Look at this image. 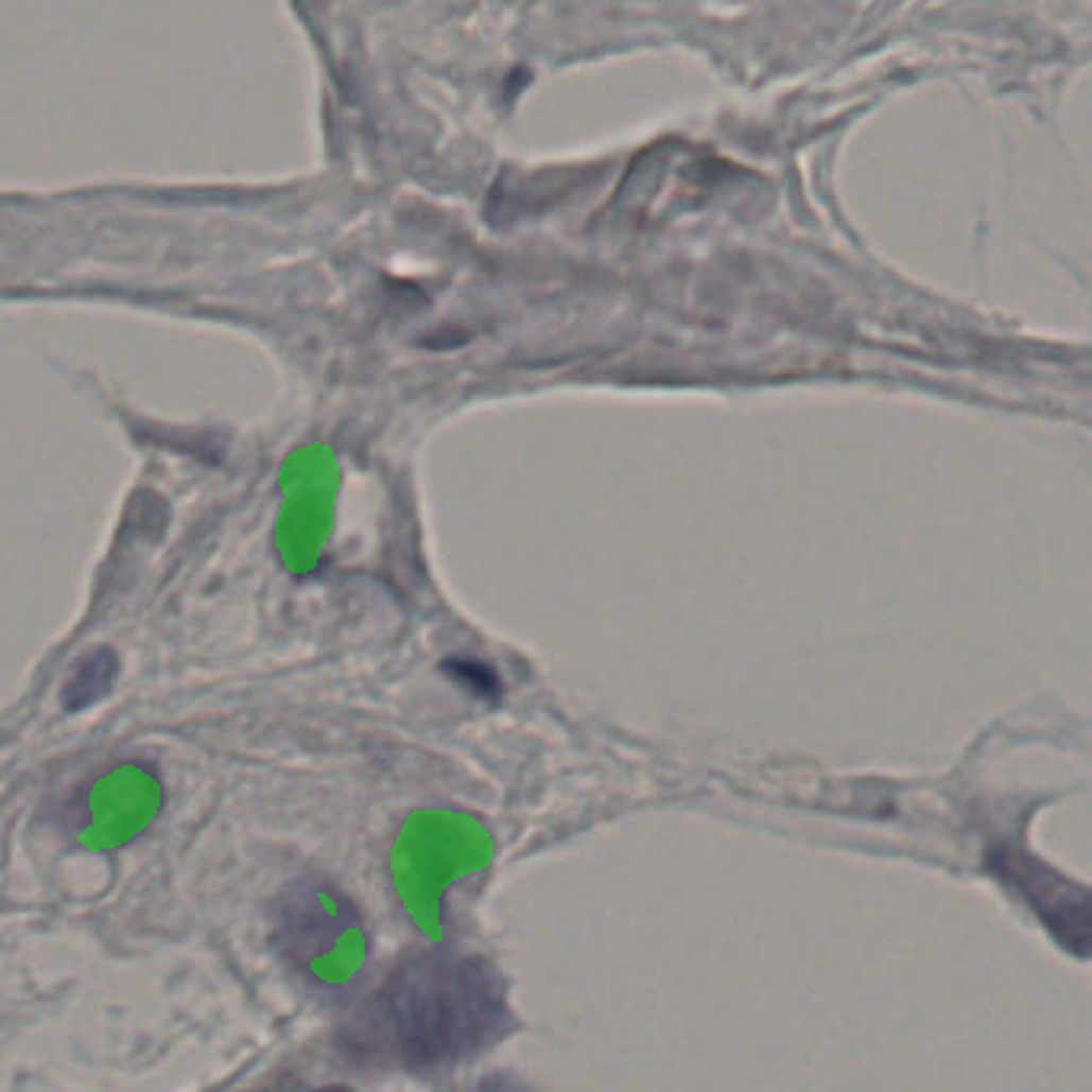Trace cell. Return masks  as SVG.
<instances>
[{
    "label": "cell",
    "instance_id": "3",
    "mask_svg": "<svg viewBox=\"0 0 1092 1092\" xmlns=\"http://www.w3.org/2000/svg\"><path fill=\"white\" fill-rule=\"evenodd\" d=\"M112 673H116V660H112L109 651L87 654V657L77 663V673L68 679V689H65L68 708H87L93 698H100V695L109 689Z\"/></svg>",
    "mask_w": 1092,
    "mask_h": 1092
},
{
    "label": "cell",
    "instance_id": "1",
    "mask_svg": "<svg viewBox=\"0 0 1092 1092\" xmlns=\"http://www.w3.org/2000/svg\"><path fill=\"white\" fill-rule=\"evenodd\" d=\"M506 1016L503 984L484 961L420 955L379 990L366 1038L408 1070H439L493 1044Z\"/></svg>",
    "mask_w": 1092,
    "mask_h": 1092
},
{
    "label": "cell",
    "instance_id": "2",
    "mask_svg": "<svg viewBox=\"0 0 1092 1092\" xmlns=\"http://www.w3.org/2000/svg\"><path fill=\"white\" fill-rule=\"evenodd\" d=\"M993 868L1000 874H1012V881L1019 884L1025 900H1032V906L1038 909V917L1051 920V926H1054V917L1063 923L1060 942L1086 946V936H1089L1086 920L1089 917H1086V894L1082 890H1073V884L1054 878L1051 871H1044L1041 862L1022 859L1019 852L993 855Z\"/></svg>",
    "mask_w": 1092,
    "mask_h": 1092
}]
</instances>
